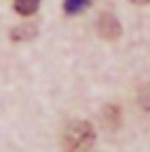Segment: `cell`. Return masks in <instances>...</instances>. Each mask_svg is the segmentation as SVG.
Wrapping results in <instances>:
<instances>
[{"mask_svg":"<svg viewBox=\"0 0 150 152\" xmlns=\"http://www.w3.org/2000/svg\"><path fill=\"white\" fill-rule=\"evenodd\" d=\"M38 28L35 26H17V28H12V33H10V40H14V42H21V40H31L35 38Z\"/></svg>","mask_w":150,"mask_h":152,"instance_id":"5","label":"cell"},{"mask_svg":"<svg viewBox=\"0 0 150 152\" xmlns=\"http://www.w3.org/2000/svg\"><path fill=\"white\" fill-rule=\"evenodd\" d=\"M96 31H99V35L103 40H117L122 35V26H120V21L115 14L110 12H106V14H101L99 21H96Z\"/></svg>","mask_w":150,"mask_h":152,"instance_id":"2","label":"cell"},{"mask_svg":"<svg viewBox=\"0 0 150 152\" xmlns=\"http://www.w3.org/2000/svg\"><path fill=\"white\" fill-rule=\"evenodd\" d=\"M87 7H89V0H66V2H63V12L71 14V17L80 14V12L87 10Z\"/></svg>","mask_w":150,"mask_h":152,"instance_id":"6","label":"cell"},{"mask_svg":"<svg viewBox=\"0 0 150 152\" xmlns=\"http://www.w3.org/2000/svg\"><path fill=\"white\" fill-rule=\"evenodd\" d=\"M134 5H150V0H131Z\"/></svg>","mask_w":150,"mask_h":152,"instance_id":"8","label":"cell"},{"mask_svg":"<svg viewBox=\"0 0 150 152\" xmlns=\"http://www.w3.org/2000/svg\"><path fill=\"white\" fill-rule=\"evenodd\" d=\"M38 7H40V0H14V10H17V14H21V17L35 14Z\"/></svg>","mask_w":150,"mask_h":152,"instance_id":"4","label":"cell"},{"mask_svg":"<svg viewBox=\"0 0 150 152\" xmlns=\"http://www.w3.org/2000/svg\"><path fill=\"white\" fill-rule=\"evenodd\" d=\"M101 117H103V122L108 124V129H117L120 122H122V113H120L117 105H106L103 113H101Z\"/></svg>","mask_w":150,"mask_h":152,"instance_id":"3","label":"cell"},{"mask_svg":"<svg viewBox=\"0 0 150 152\" xmlns=\"http://www.w3.org/2000/svg\"><path fill=\"white\" fill-rule=\"evenodd\" d=\"M96 140V131L89 122L85 119H73L63 133H61V148L63 152H89Z\"/></svg>","mask_w":150,"mask_h":152,"instance_id":"1","label":"cell"},{"mask_svg":"<svg viewBox=\"0 0 150 152\" xmlns=\"http://www.w3.org/2000/svg\"><path fill=\"white\" fill-rule=\"evenodd\" d=\"M138 105L143 108V113L150 115V84H148V87H143V89L138 91Z\"/></svg>","mask_w":150,"mask_h":152,"instance_id":"7","label":"cell"}]
</instances>
